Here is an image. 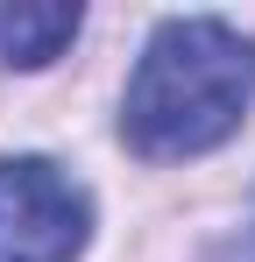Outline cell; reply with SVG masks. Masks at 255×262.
<instances>
[{
    "label": "cell",
    "instance_id": "cell-3",
    "mask_svg": "<svg viewBox=\"0 0 255 262\" xmlns=\"http://www.w3.org/2000/svg\"><path fill=\"white\" fill-rule=\"evenodd\" d=\"M78 0H0V64L7 71H42L78 36Z\"/></svg>",
    "mask_w": 255,
    "mask_h": 262
},
{
    "label": "cell",
    "instance_id": "cell-4",
    "mask_svg": "<svg viewBox=\"0 0 255 262\" xmlns=\"http://www.w3.org/2000/svg\"><path fill=\"white\" fill-rule=\"evenodd\" d=\"M206 262H255V220L241 227V234H227V241H213Z\"/></svg>",
    "mask_w": 255,
    "mask_h": 262
},
{
    "label": "cell",
    "instance_id": "cell-1",
    "mask_svg": "<svg viewBox=\"0 0 255 262\" xmlns=\"http://www.w3.org/2000/svg\"><path fill=\"white\" fill-rule=\"evenodd\" d=\"M255 43L220 14H170L142 43V64L121 92V142L149 163L206 156L248 121Z\"/></svg>",
    "mask_w": 255,
    "mask_h": 262
},
{
    "label": "cell",
    "instance_id": "cell-2",
    "mask_svg": "<svg viewBox=\"0 0 255 262\" xmlns=\"http://www.w3.org/2000/svg\"><path fill=\"white\" fill-rule=\"evenodd\" d=\"M92 199L50 156H0V262H78Z\"/></svg>",
    "mask_w": 255,
    "mask_h": 262
}]
</instances>
